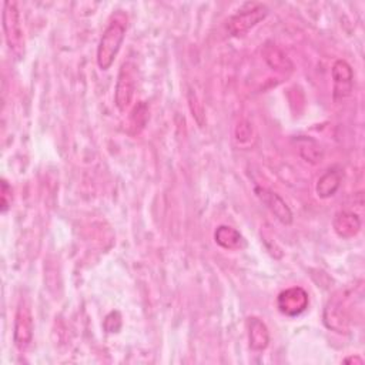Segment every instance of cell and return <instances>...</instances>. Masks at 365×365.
Returning <instances> with one entry per match:
<instances>
[{"instance_id":"10","label":"cell","mask_w":365,"mask_h":365,"mask_svg":"<svg viewBox=\"0 0 365 365\" xmlns=\"http://www.w3.org/2000/svg\"><path fill=\"white\" fill-rule=\"evenodd\" d=\"M334 231L341 238H352L355 237L361 230V220L359 217L352 211H339L335 214L332 220Z\"/></svg>"},{"instance_id":"11","label":"cell","mask_w":365,"mask_h":365,"mask_svg":"<svg viewBox=\"0 0 365 365\" xmlns=\"http://www.w3.org/2000/svg\"><path fill=\"white\" fill-rule=\"evenodd\" d=\"M248 325V341L252 351H264L269 342V332L267 325L257 317L247 319Z\"/></svg>"},{"instance_id":"9","label":"cell","mask_w":365,"mask_h":365,"mask_svg":"<svg viewBox=\"0 0 365 365\" xmlns=\"http://www.w3.org/2000/svg\"><path fill=\"white\" fill-rule=\"evenodd\" d=\"M255 194L268 207V210L275 215V218L281 224L289 225L292 222V211L289 210V207L281 198L279 194H277L268 188H262V187H257Z\"/></svg>"},{"instance_id":"4","label":"cell","mask_w":365,"mask_h":365,"mask_svg":"<svg viewBox=\"0 0 365 365\" xmlns=\"http://www.w3.org/2000/svg\"><path fill=\"white\" fill-rule=\"evenodd\" d=\"M33 332H34V322H33L31 308L29 301L21 298L16 309L14 328H13V341L19 351H26L30 346L33 341Z\"/></svg>"},{"instance_id":"6","label":"cell","mask_w":365,"mask_h":365,"mask_svg":"<svg viewBox=\"0 0 365 365\" xmlns=\"http://www.w3.org/2000/svg\"><path fill=\"white\" fill-rule=\"evenodd\" d=\"M308 292L301 287H291L281 291L277 297V307L287 317H297L308 308Z\"/></svg>"},{"instance_id":"14","label":"cell","mask_w":365,"mask_h":365,"mask_svg":"<svg viewBox=\"0 0 365 365\" xmlns=\"http://www.w3.org/2000/svg\"><path fill=\"white\" fill-rule=\"evenodd\" d=\"M262 54H264V60L267 61V64L272 70L282 71V73H285L288 70H292V63L284 54V51L279 47H277L275 44L267 43L264 50H262Z\"/></svg>"},{"instance_id":"13","label":"cell","mask_w":365,"mask_h":365,"mask_svg":"<svg viewBox=\"0 0 365 365\" xmlns=\"http://www.w3.org/2000/svg\"><path fill=\"white\" fill-rule=\"evenodd\" d=\"M215 242L224 250H238L244 245V238L235 228L230 225H220L214 232Z\"/></svg>"},{"instance_id":"15","label":"cell","mask_w":365,"mask_h":365,"mask_svg":"<svg viewBox=\"0 0 365 365\" xmlns=\"http://www.w3.org/2000/svg\"><path fill=\"white\" fill-rule=\"evenodd\" d=\"M298 148H299V155L305 160L309 161L312 164L318 163L322 160V148L319 147V144L309 137H298Z\"/></svg>"},{"instance_id":"8","label":"cell","mask_w":365,"mask_h":365,"mask_svg":"<svg viewBox=\"0 0 365 365\" xmlns=\"http://www.w3.org/2000/svg\"><path fill=\"white\" fill-rule=\"evenodd\" d=\"M345 307V294L336 292L328 302L324 312V322L329 329L345 332L348 325V309Z\"/></svg>"},{"instance_id":"17","label":"cell","mask_w":365,"mask_h":365,"mask_svg":"<svg viewBox=\"0 0 365 365\" xmlns=\"http://www.w3.org/2000/svg\"><path fill=\"white\" fill-rule=\"evenodd\" d=\"M344 362H346V364H348V362H358V364H362L364 361H362L359 356H349V358H345Z\"/></svg>"},{"instance_id":"7","label":"cell","mask_w":365,"mask_h":365,"mask_svg":"<svg viewBox=\"0 0 365 365\" xmlns=\"http://www.w3.org/2000/svg\"><path fill=\"white\" fill-rule=\"evenodd\" d=\"M332 97L335 101L351 96L354 88V71L345 60H336L331 68Z\"/></svg>"},{"instance_id":"12","label":"cell","mask_w":365,"mask_h":365,"mask_svg":"<svg viewBox=\"0 0 365 365\" xmlns=\"http://www.w3.org/2000/svg\"><path fill=\"white\" fill-rule=\"evenodd\" d=\"M341 181H342L341 170H336V168L327 170L319 177V180L317 182V187H315L317 195L319 198H329V197H332L338 191V188L341 185Z\"/></svg>"},{"instance_id":"5","label":"cell","mask_w":365,"mask_h":365,"mask_svg":"<svg viewBox=\"0 0 365 365\" xmlns=\"http://www.w3.org/2000/svg\"><path fill=\"white\" fill-rule=\"evenodd\" d=\"M135 90V76H134V64L130 61L123 63L115 83L114 91V103L120 111H125L134 96Z\"/></svg>"},{"instance_id":"2","label":"cell","mask_w":365,"mask_h":365,"mask_svg":"<svg viewBox=\"0 0 365 365\" xmlns=\"http://www.w3.org/2000/svg\"><path fill=\"white\" fill-rule=\"evenodd\" d=\"M268 14V7L262 3L248 1L244 3L227 20V30L234 37L245 36L252 27L262 21Z\"/></svg>"},{"instance_id":"16","label":"cell","mask_w":365,"mask_h":365,"mask_svg":"<svg viewBox=\"0 0 365 365\" xmlns=\"http://www.w3.org/2000/svg\"><path fill=\"white\" fill-rule=\"evenodd\" d=\"M11 187L6 180H1V212H6L11 205Z\"/></svg>"},{"instance_id":"1","label":"cell","mask_w":365,"mask_h":365,"mask_svg":"<svg viewBox=\"0 0 365 365\" xmlns=\"http://www.w3.org/2000/svg\"><path fill=\"white\" fill-rule=\"evenodd\" d=\"M127 21V14L121 10L111 14L97 47V64L101 70H108L114 63L125 37Z\"/></svg>"},{"instance_id":"3","label":"cell","mask_w":365,"mask_h":365,"mask_svg":"<svg viewBox=\"0 0 365 365\" xmlns=\"http://www.w3.org/2000/svg\"><path fill=\"white\" fill-rule=\"evenodd\" d=\"M3 31L6 37V43L10 51L20 57L24 53V36L20 23V13L17 4L14 1H4L3 4Z\"/></svg>"}]
</instances>
